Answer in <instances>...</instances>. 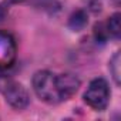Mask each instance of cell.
<instances>
[{
	"mask_svg": "<svg viewBox=\"0 0 121 121\" xmlns=\"http://www.w3.org/2000/svg\"><path fill=\"white\" fill-rule=\"evenodd\" d=\"M33 90L36 95L44 103H48V104L61 103L58 83H57V74L51 71H47V70L37 71L33 76Z\"/></svg>",
	"mask_w": 121,
	"mask_h": 121,
	"instance_id": "cell-1",
	"label": "cell"
},
{
	"mask_svg": "<svg viewBox=\"0 0 121 121\" xmlns=\"http://www.w3.org/2000/svg\"><path fill=\"white\" fill-rule=\"evenodd\" d=\"M110 87L108 83L104 78H94L86 93H84V101L87 103V105H90L93 110L95 111H103L107 108L108 103H110Z\"/></svg>",
	"mask_w": 121,
	"mask_h": 121,
	"instance_id": "cell-2",
	"label": "cell"
},
{
	"mask_svg": "<svg viewBox=\"0 0 121 121\" xmlns=\"http://www.w3.org/2000/svg\"><path fill=\"white\" fill-rule=\"evenodd\" d=\"M3 94L6 101L16 110H23L29 105V93L23 87V84L17 81H7L3 87Z\"/></svg>",
	"mask_w": 121,
	"mask_h": 121,
	"instance_id": "cell-3",
	"label": "cell"
},
{
	"mask_svg": "<svg viewBox=\"0 0 121 121\" xmlns=\"http://www.w3.org/2000/svg\"><path fill=\"white\" fill-rule=\"evenodd\" d=\"M17 47L13 36L0 30V71L12 67L16 61Z\"/></svg>",
	"mask_w": 121,
	"mask_h": 121,
	"instance_id": "cell-4",
	"label": "cell"
},
{
	"mask_svg": "<svg viewBox=\"0 0 121 121\" xmlns=\"http://www.w3.org/2000/svg\"><path fill=\"white\" fill-rule=\"evenodd\" d=\"M57 83H58V91L61 101H66L70 97H73L80 87V80L70 73L57 74Z\"/></svg>",
	"mask_w": 121,
	"mask_h": 121,
	"instance_id": "cell-5",
	"label": "cell"
},
{
	"mask_svg": "<svg viewBox=\"0 0 121 121\" xmlns=\"http://www.w3.org/2000/svg\"><path fill=\"white\" fill-rule=\"evenodd\" d=\"M88 23V17H87V13L84 10H77L74 12L70 19H69V27L74 31H80L83 30Z\"/></svg>",
	"mask_w": 121,
	"mask_h": 121,
	"instance_id": "cell-6",
	"label": "cell"
},
{
	"mask_svg": "<svg viewBox=\"0 0 121 121\" xmlns=\"http://www.w3.org/2000/svg\"><path fill=\"white\" fill-rule=\"evenodd\" d=\"M121 16H120V13H115V14H112L110 19H108V22H107V31H108V34L110 36H112V37H115V39H118L120 37V34H121V19H120Z\"/></svg>",
	"mask_w": 121,
	"mask_h": 121,
	"instance_id": "cell-7",
	"label": "cell"
},
{
	"mask_svg": "<svg viewBox=\"0 0 121 121\" xmlns=\"http://www.w3.org/2000/svg\"><path fill=\"white\" fill-rule=\"evenodd\" d=\"M120 64H121V58H120V53H115L114 57L110 60V71L112 74V78L115 81L117 86H120V81H121V73H120Z\"/></svg>",
	"mask_w": 121,
	"mask_h": 121,
	"instance_id": "cell-8",
	"label": "cell"
},
{
	"mask_svg": "<svg viewBox=\"0 0 121 121\" xmlns=\"http://www.w3.org/2000/svg\"><path fill=\"white\" fill-rule=\"evenodd\" d=\"M13 3H19V2H23V0H12Z\"/></svg>",
	"mask_w": 121,
	"mask_h": 121,
	"instance_id": "cell-9",
	"label": "cell"
}]
</instances>
